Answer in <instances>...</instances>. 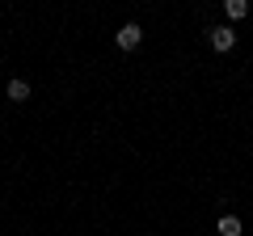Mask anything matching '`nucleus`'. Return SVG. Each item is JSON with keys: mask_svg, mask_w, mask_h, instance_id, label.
Instances as JSON below:
<instances>
[{"mask_svg": "<svg viewBox=\"0 0 253 236\" xmlns=\"http://www.w3.org/2000/svg\"><path fill=\"white\" fill-rule=\"evenodd\" d=\"M207 38H211V51H232L236 46V30H228V26H215Z\"/></svg>", "mask_w": 253, "mask_h": 236, "instance_id": "nucleus-1", "label": "nucleus"}, {"mask_svg": "<svg viewBox=\"0 0 253 236\" xmlns=\"http://www.w3.org/2000/svg\"><path fill=\"white\" fill-rule=\"evenodd\" d=\"M139 42H144V30H139L135 21H131V26H123V30H118V46H123V51H135Z\"/></svg>", "mask_w": 253, "mask_h": 236, "instance_id": "nucleus-2", "label": "nucleus"}, {"mask_svg": "<svg viewBox=\"0 0 253 236\" xmlns=\"http://www.w3.org/2000/svg\"><path fill=\"white\" fill-rule=\"evenodd\" d=\"M215 232H219V236H241V219H236V215H224Z\"/></svg>", "mask_w": 253, "mask_h": 236, "instance_id": "nucleus-3", "label": "nucleus"}, {"mask_svg": "<svg viewBox=\"0 0 253 236\" xmlns=\"http://www.w3.org/2000/svg\"><path fill=\"white\" fill-rule=\"evenodd\" d=\"M9 101H30V84L26 80H9Z\"/></svg>", "mask_w": 253, "mask_h": 236, "instance_id": "nucleus-4", "label": "nucleus"}, {"mask_svg": "<svg viewBox=\"0 0 253 236\" xmlns=\"http://www.w3.org/2000/svg\"><path fill=\"white\" fill-rule=\"evenodd\" d=\"M224 13H228L232 21H241L245 13H249V0H228V4H224Z\"/></svg>", "mask_w": 253, "mask_h": 236, "instance_id": "nucleus-5", "label": "nucleus"}]
</instances>
